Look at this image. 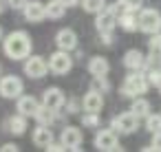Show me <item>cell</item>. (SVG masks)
Returning a JSON list of instances; mask_svg holds the SVG:
<instances>
[{"label":"cell","instance_id":"obj_1","mask_svg":"<svg viewBox=\"0 0 161 152\" xmlns=\"http://www.w3.org/2000/svg\"><path fill=\"white\" fill-rule=\"evenodd\" d=\"M5 55L11 60H27L31 55V38L27 31H14L3 42Z\"/></svg>","mask_w":161,"mask_h":152},{"label":"cell","instance_id":"obj_2","mask_svg":"<svg viewBox=\"0 0 161 152\" xmlns=\"http://www.w3.org/2000/svg\"><path fill=\"white\" fill-rule=\"evenodd\" d=\"M121 11H124V3H115L113 7H104L97 14L95 24H97V31H99V35L104 38L106 44H113V29H115L117 18H119Z\"/></svg>","mask_w":161,"mask_h":152},{"label":"cell","instance_id":"obj_3","mask_svg":"<svg viewBox=\"0 0 161 152\" xmlns=\"http://www.w3.org/2000/svg\"><path fill=\"white\" fill-rule=\"evenodd\" d=\"M148 86H150V82H148V77L135 71L132 75H128V77L124 79V86H121V93H124L126 97H137V95H143V93L148 90Z\"/></svg>","mask_w":161,"mask_h":152},{"label":"cell","instance_id":"obj_4","mask_svg":"<svg viewBox=\"0 0 161 152\" xmlns=\"http://www.w3.org/2000/svg\"><path fill=\"white\" fill-rule=\"evenodd\" d=\"M137 24H139V31H143L148 35L159 33L161 31V14L157 9H143V11H139Z\"/></svg>","mask_w":161,"mask_h":152},{"label":"cell","instance_id":"obj_5","mask_svg":"<svg viewBox=\"0 0 161 152\" xmlns=\"http://www.w3.org/2000/svg\"><path fill=\"white\" fill-rule=\"evenodd\" d=\"M71 66H73V60H71L69 51H64V49L55 51V53L49 57V71H53L55 75H64V73H69Z\"/></svg>","mask_w":161,"mask_h":152},{"label":"cell","instance_id":"obj_6","mask_svg":"<svg viewBox=\"0 0 161 152\" xmlns=\"http://www.w3.org/2000/svg\"><path fill=\"white\" fill-rule=\"evenodd\" d=\"M137 128H139V117H137L132 110L121 112V115H117V117L113 119V130H119V132H124V134H130V132H135Z\"/></svg>","mask_w":161,"mask_h":152},{"label":"cell","instance_id":"obj_7","mask_svg":"<svg viewBox=\"0 0 161 152\" xmlns=\"http://www.w3.org/2000/svg\"><path fill=\"white\" fill-rule=\"evenodd\" d=\"M22 88H25V84H22V79L16 77V75H7V77L0 79V95L7 97V99L20 97V95H22Z\"/></svg>","mask_w":161,"mask_h":152},{"label":"cell","instance_id":"obj_8","mask_svg":"<svg viewBox=\"0 0 161 152\" xmlns=\"http://www.w3.org/2000/svg\"><path fill=\"white\" fill-rule=\"evenodd\" d=\"M47 71H49V64L44 62V57H40V55H29V57H27V62H25V73H27L31 79L44 77Z\"/></svg>","mask_w":161,"mask_h":152},{"label":"cell","instance_id":"obj_9","mask_svg":"<svg viewBox=\"0 0 161 152\" xmlns=\"http://www.w3.org/2000/svg\"><path fill=\"white\" fill-rule=\"evenodd\" d=\"M95 148L97 150H104V152H110V150H121L119 143H117V134L113 130H99L95 134Z\"/></svg>","mask_w":161,"mask_h":152},{"label":"cell","instance_id":"obj_10","mask_svg":"<svg viewBox=\"0 0 161 152\" xmlns=\"http://www.w3.org/2000/svg\"><path fill=\"white\" fill-rule=\"evenodd\" d=\"M60 141L64 143L66 150H80V145H82V132L75 126H66L62 130V134H60Z\"/></svg>","mask_w":161,"mask_h":152},{"label":"cell","instance_id":"obj_11","mask_svg":"<svg viewBox=\"0 0 161 152\" xmlns=\"http://www.w3.org/2000/svg\"><path fill=\"white\" fill-rule=\"evenodd\" d=\"M22 11H25V18H27L29 22H42V20L47 18V5L38 3V0H31V3H27Z\"/></svg>","mask_w":161,"mask_h":152},{"label":"cell","instance_id":"obj_12","mask_svg":"<svg viewBox=\"0 0 161 152\" xmlns=\"http://www.w3.org/2000/svg\"><path fill=\"white\" fill-rule=\"evenodd\" d=\"M124 66L130 71H141V68H146V55L139 49H130L124 55Z\"/></svg>","mask_w":161,"mask_h":152},{"label":"cell","instance_id":"obj_13","mask_svg":"<svg viewBox=\"0 0 161 152\" xmlns=\"http://www.w3.org/2000/svg\"><path fill=\"white\" fill-rule=\"evenodd\" d=\"M55 44L64 51H73L77 46V35L73 29H60L58 35H55Z\"/></svg>","mask_w":161,"mask_h":152},{"label":"cell","instance_id":"obj_14","mask_svg":"<svg viewBox=\"0 0 161 152\" xmlns=\"http://www.w3.org/2000/svg\"><path fill=\"white\" fill-rule=\"evenodd\" d=\"M42 104L49 106V108H53V110H58V108L64 106V93H62L58 86L47 88V90H44V97H42Z\"/></svg>","mask_w":161,"mask_h":152},{"label":"cell","instance_id":"obj_15","mask_svg":"<svg viewBox=\"0 0 161 152\" xmlns=\"http://www.w3.org/2000/svg\"><path fill=\"white\" fill-rule=\"evenodd\" d=\"M84 110L86 112H99L102 110V106H104V97H102V93L99 90H88L86 95H84Z\"/></svg>","mask_w":161,"mask_h":152},{"label":"cell","instance_id":"obj_16","mask_svg":"<svg viewBox=\"0 0 161 152\" xmlns=\"http://www.w3.org/2000/svg\"><path fill=\"white\" fill-rule=\"evenodd\" d=\"M38 108H40V104H38V99L31 97V95H25V97L18 99V112L25 115V117H36Z\"/></svg>","mask_w":161,"mask_h":152},{"label":"cell","instance_id":"obj_17","mask_svg":"<svg viewBox=\"0 0 161 152\" xmlns=\"http://www.w3.org/2000/svg\"><path fill=\"white\" fill-rule=\"evenodd\" d=\"M49 128H51V126H42V123H40V126L33 130V143H36L38 148H44V150H47L49 143H53V132H51Z\"/></svg>","mask_w":161,"mask_h":152},{"label":"cell","instance_id":"obj_18","mask_svg":"<svg viewBox=\"0 0 161 152\" xmlns=\"http://www.w3.org/2000/svg\"><path fill=\"white\" fill-rule=\"evenodd\" d=\"M117 24H119L124 31H137V29H139V24H137V11L124 9V11L119 14V18H117Z\"/></svg>","mask_w":161,"mask_h":152},{"label":"cell","instance_id":"obj_19","mask_svg":"<svg viewBox=\"0 0 161 152\" xmlns=\"http://www.w3.org/2000/svg\"><path fill=\"white\" fill-rule=\"evenodd\" d=\"M108 60L106 57H91V62H88V73L93 75V77H102V75H106L108 73Z\"/></svg>","mask_w":161,"mask_h":152},{"label":"cell","instance_id":"obj_20","mask_svg":"<svg viewBox=\"0 0 161 152\" xmlns=\"http://www.w3.org/2000/svg\"><path fill=\"white\" fill-rule=\"evenodd\" d=\"M36 119H38V123H42V126H51V123L55 121V110L42 104V106L38 108V112H36Z\"/></svg>","mask_w":161,"mask_h":152},{"label":"cell","instance_id":"obj_21","mask_svg":"<svg viewBox=\"0 0 161 152\" xmlns=\"http://www.w3.org/2000/svg\"><path fill=\"white\" fill-rule=\"evenodd\" d=\"M25 130H27V117L25 115H16L9 119V132L11 134L20 137V134H25Z\"/></svg>","mask_w":161,"mask_h":152},{"label":"cell","instance_id":"obj_22","mask_svg":"<svg viewBox=\"0 0 161 152\" xmlns=\"http://www.w3.org/2000/svg\"><path fill=\"white\" fill-rule=\"evenodd\" d=\"M66 7L60 3V0H51V3L47 5V18H53V20H60L64 16Z\"/></svg>","mask_w":161,"mask_h":152},{"label":"cell","instance_id":"obj_23","mask_svg":"<svg viewBox=\"0 0 161 152\" xmlns=\"http://www.w3.org/2000/svg\"><path fill=\"white\" fill-rule=\"evenodd\" d=\"M130 110H132L139 119H141V117H148V115H150V101H148V99H137V97H135Z\"/></svg>","mask_w":161,"mask_h":152},{"label":"cell","instance_id":"obj_24","mask_svg":"<svg viewBox=\"0 0 161 152\" xmlns=\"http://www.w3.org/2000/svg\"><path fill=\"white\" fill-rule=\"evenodd\" d=\"M82 7L88 14H99L106 7V0H82Z\"/></svg>","mask_w":161,"mask_h":152},{"label":"cell","instance_id":"obj_25","mask_svg":"<svg viewBox=\"0 0 161 152\" xmlns=\"http://www.w3.org/2000/svg\"><path fill=\"white\" fill-rule=\"evenodd\" d=\"M146 128H148L150 132H161V115L150 112V115L146 117Z\"/></svg>","mask_w":161,"mask_h":152},{"label":"cell","instance_id":"obj_26","mask_svg":"<svg viewBox=\"0 0 161 152\" xmlns=\"http://www.w3.org/2000/svg\"><path fill=\"white\" fill-rule=\"evenodd\" d=\"M93 88H95V90H99V93H106V90L110 88V84L106 82V75L95 77V79H93Z\"/></svg>","mask_w":161,"mask_h":152},{"label":"cell","instance_id":"obj_27","mask_svg":"<svg viewBox=\"0 0 161 152\" xmlns=\"http://www.w3.org/2000/svg\"><path fill=\"white\" fill-rule=\"evenodd\" d=\"M148 46L152 53H161V33H152V38L148 40Z\"/></svg>","mask_w":161,"mask_h":152},{"label":"cell","instance_id":"obj_28","mask_svg":"<svg viewBox=\"0 0 161 152\" xmlns=\"http://www.w3.org/2000/svg\"><path fill=\"white\" fill-rule=\"evenodd\" d=\"M82 123H84V126H88V128H95V126H99L97 112H88V115H84V117H82Z\"/></svg>","mask_w":161,"mask_h":152},{"label":"cell","instance_id":"obj_29","mask_svg":"<svg viewBox=\"0 0 161 152\" xmlns=\"http://www.w3.org/2000/svg\"><path fill=\"white\" fill-rule=\"evenodd\" d=\"M146 77H148V82H150V84L159 86V84H161V68H150V73H148Z\"/></svg>","mask_w":161,"mask_h":152},{"label":"cell","instance_id":"obj_30","mask_svg":"<svg viewBox=\"0 0 161 152\" xmlns=\"http://www.w3.org/2000/svg\"><path fill=\"white\" fill-rule=\"evenodd\" d=\"M150 150H159L161 152V132H152V143L148 145ZM148 148H143V150H148Z\"/></svg>","mask_w":161,"mask_h":152},{"label":"cell","instance_id":"obj_31","mask_svg":"<svg viewBox=\"0 0 161 152\" xmlns=\"http://www.w3.org/2000/svg\"><path fill=\"white\" fill-rule=\"evenodd\" d=\"M121 3H124V9H132V11L141 7V0H121Z\"/></svg>","mask_w":161,"mask_h":152},{"label":"cell","instance_id":"obj_32","mask_svg":"<svg viewBox=\"0 0 161 152\" xmlns=\"http://www.w3.org/2000/svg\"><path fill=\"white\" fill-rule=\"evenodd\" d=\"M7 3H9L11 9H25V5L29 3V0H7Z\"/></svg>","mask_w":161,"mask_h":152},{"label":"cell","instance_id":"obj_33","mask_svg":"<svg viewBox=\"0 0 161 152\" xmlns=\"http://www.w3.org/2000/svg\"><path fill=\"white\" fill-rule=\"evenodd\" d=\"M47 150H49V152H60V150H66V148H64V143L60 141V143H49Z\"/></svg>","mask_w":161,"mask_h":152},{"label":"cell","instance_id":"obj_34","mask_svg":"<svg viewBox=\"0 0 161 152\" xmlns=\"http://www.w3.org/2000/svg\"><path fill=\"white\" fill-rule=\"evenodd\" d=\"M0 150H3V152H18L20 148H18L16 143H5V145H3V148H0Z\"/></svg>","mask_w":161,"mask_h":152},{"label":"cell","instance_id":"obj_35","mask_svg":"<svg viewBox=\"0 0 161 152\" xmlns=\"http://www.w3.org/2000/svg\"><path fill=\"white\" fill-rule=\"evenodd\" d=\"M60 3H62V5H64V7L69 9V7H75V5L80 3V0H60Z\"/></svg>","mask_w":161,"mask_h":152},{"label":"cell","instance_id":"obj_36","mask_svg":"<svg viewBox=\"0 0 161 152\" xmlns=\"http://www.w3.org/2000/svg\"><path fill=\"white\" fill-rule=\"evenodd\" d=\"M75 110H77V104H75V101H71V104H69V115H73Z\"/></svg>","mask_w":161,"mask_h":152},{"label":"cell","instance_id":"obj_37","mask_svg":"<svg viewBox=\"0 0 161 152\" xmlns=\"http://www.w3.org/2000/svg\"><path fill=\"white\" fill-rule=\"evenodd\" d=\"M0 38H3V29H0Z\"/></svg>","mask_w":161,"mask_h":152},{"label":"cell","instance_id":"obj_38","mask_svg":"<svg viewBox=\"0 0 161 152\" xmlns=\"http://www.w3.org/2000/svg\"><path fill=\"white\" fill-rule=\"evenodd\" d=\"M159 93H161V84H159Z\"/></svg>","mask_w":161,"mask_h":152}]
</instances>
